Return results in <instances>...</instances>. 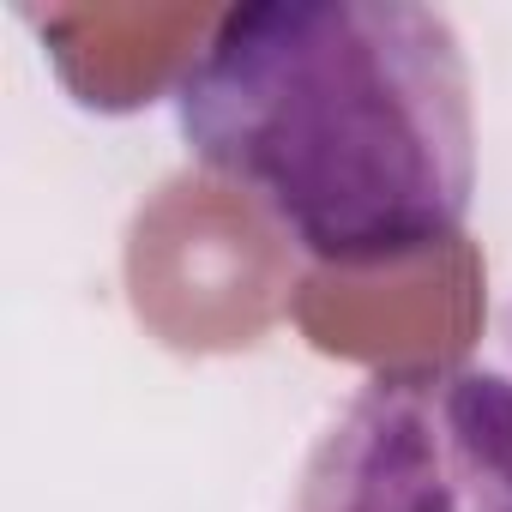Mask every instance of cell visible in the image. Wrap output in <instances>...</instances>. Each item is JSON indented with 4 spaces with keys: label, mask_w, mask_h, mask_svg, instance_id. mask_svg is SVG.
<instances>
[{
    "label": "cell",
    "mask_w": 512,
    "mask_h": 512,
    "mask_svg": "<svg viewBox=\"0 0 512 512\" xmlns=\"http://www.w3.org/2000/svg\"><path fill=\"white\" fill-rule=\"evenodd\" d=\"M187 151L326 278L464 247L476 199L470 61L440 7L247 0L175 79Z\"/></svg>",
    "instance_id": "cell-1"
},
{
    "label": "cell",
    "mask_w": 512,
    "mask_h": 512,
    "mask_svg": "<svg viewBox=\"0 0 512 512\" xmlns=\"http://www.w3.org/2000/svg\"><path fill=\"white\" fill-rule=\"evenodd\" d=\"M290 512H512V380L380 368L314 440Z\"/></svg>",
    "instance_id": "cell-2"
},
{
    "label": "cell",
    "mask_w": 512,
    "mask_h": 512,
    "mask_svg": "<svg viewBox=\"0 0 512 512\" xmlns=\"http://www.w3.org/2000/svg\"><path fill=\"white\" fill-rule=\"evenodd\" d=\"M127 296L169 350H247L296 296L290 241L235 187L169 175L127 229Z\"/></svg>",
    "instance_id": "cell-3"
}]
</instances>
